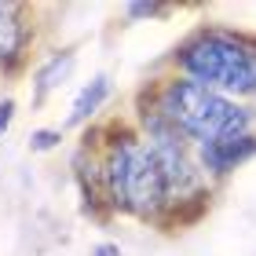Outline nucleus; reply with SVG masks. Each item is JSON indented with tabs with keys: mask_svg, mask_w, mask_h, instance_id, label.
<instances>
[{
	"mask_svg": "<svg viewBox=\"0 0 256 256\" xmlns=\"http://www.w3.org/2000/svg\"><path fill=\"white\" fill-rule=\"evenodd\" d=\"M96 143L99 154V183H102V202L106 212H121V216H136V220H161L168 216V190H165V176L154 158V150L146 146V139L139 136L136 121H118L102 132H84Z\"/></svg>",
	"mask_w": 256,
	"mask_h": 256,
	"instance_id": "nucleus-1",
	"label": "nucleus"
},
{
	"mask_svg": "<svg viewBox=\"0 0 256 256\" xmlns=\"http://www.w3.org/2000/svg\"><path fill=\"white\" fill-rule=\"evenodd\" d=\"M139 96L190 146H205V143H220V139H230V136L256 132V106L252 102L227 99V96L198 84L190 77H180V74H165L161 80L146 84Z\"/></svg>",
	"mask_w": 256,
	"mask_h": 256,
	"instance_id": "nucleus-2",
	"label": "nucleus"
},
{
	"mask_svg": "<svg viewBox=\"0 0 256 256\" xmlns=\"http://www.w3.org/2000/svg\"><path fill=\"white\" fill-rule=\"evenodd\" d=\"M168 66L227 99L256 106V33L205 22L172 48Z\"/></svg>",
	"mask_w": 256,
	"mask_h": 256,
	"instance_id": "nucleus-3",
	"label": "nucleus"
},
{
	"mask_svg": "<svg viewBox=\"0 0 256 256\" xmlns=\"http://www.w3.org/2000/svg\"><path fill=\"white\" fill-rule=\"evenodd\" d=\"M37 11L30 4L0 0V74L11 77L30 62L33 40H37Z\"/></svg>",
	"mask_w": 256,
	"mask_h": 256,
	"instance_id": "nucleus-4",
	"label": "nucleus"
},
{
	"mask_svg": "<svg viewBox=\"0 0 256 256\" xmlns=\"http://www.w3.org/2000/svg\"><path fill=\"white\" fill-rule=\"evenodd\" d=\"M198 154V165H202L205 180L208 183H224L227 176H234L242 165H249L256 158V132L249 136H230V139H220V143H205V146H194Z\"/></svg>",
	"mask_w": 256,
	"mask_h": 256,
	"instance_id": "nucleus-5",
	"label": "nucleus"
},
{
	"mask_svg": "<svg viewBox=\"0 0 256 256\" xmlns=\"http://www.w3.org/2000/svg\"><path fill=\"white\" fill-rule=\"evenodd\" d=\"M74 62H77V55H74V48H66V52H55V55H48L37 70H33V92H30V102L33 106H44L55 92H59L62 84H66V77L74 74Z\"/></svg>",
	"mask_w": 256,
	"mask_h": 256,
	"instance_id": "nucleus-6",
	"label": "nucleus"
},
{
	"mask_svg": "<svg viewBox=\"0 0 256 256\" xmlns=\"http://www.w3.org/2000/svg\"><path fill=\"white\" fill-rule=\"evenodd\" d=\"M110 92H114V84H110V77H106V74H96V77L88 80V84H80L77 99H74V106H70L66 128H80V124H88V121L102 110V102L110 99Z\"/></svg>",
	"mask_w": 256,
	"mask_h": 256,
	"instance_id": "nucleus-7",
	"label": "nucleus"
},
{
	"mask_svg": "<svg viewBox=\"0 0 256 256\" xmlns=\"http://www.w3.org/2000/svg\"><path fill=\"white\" fill-rule=\"evenodd\" d=\"M62 143V128H33L30 132V150H37V154H48Z\"/></svg>",
	"mask_w": 256,
	"mask_h": 256,
	"instance_id": "nucleus-8",
	"label": "nucleus"
},
{
	"mask_svg": "<svg viewBox=\"0 0 256 256\" xmlns=\"http://www.w3.org/2000/svg\"><path fill=\"white\" fill-rule=\"evenodd\" d=\"M168 8H161V4H124V15L128 18H158V15H165Z\"/></svg>",
	"mask_w": 256,
	"mask_h": 256,
	"instance_id": "nucleus-9",
	"label": "nucleus"
},
{
	"mask_svg": "<svg viewBox=\"0 0 256 256\" xmlns=\"http://www.w3.org/2000/svg\"><path fill=\"white\" fill-rule=\"evenodd\" d=\"M11 121H15V99L4 96V99H0V136L11 128Z\"/></svg>",
	"mask_w": 256,
	"mask_h": 256,
	"instance_id": "nucleus-10",
	"label": "nucleus"
},
{
	"mask_svg": "<svg viewBox=\"0 0 256 256\" xmlns=\"http://www.w3.org/2000/svg\"><path fill=\"white\" fill-rule=\"evenodd\" d=\"M92 256H121V246H114V242H99V246H92Z\"/></svg>",
	"mask_w": 256,
	"mask_h": 256,
	"instance_id": "nucleus-11",
	"label": "nucleus"
}]
</instances>
